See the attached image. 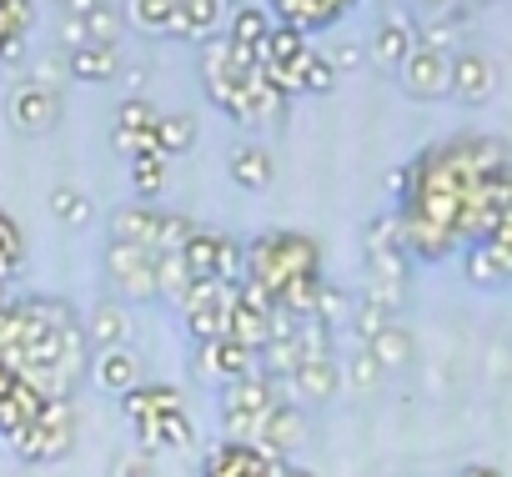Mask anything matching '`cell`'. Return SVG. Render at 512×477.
<instances>
[{
    "label": "cell",
    "instance_id": "obj_1",
    "mask_svg": "<svg viewBox=\"0 0 512 477\" xmlns=\"http://www.w3.org/2000/svg\"><path fill=\"white\" fill-rule=\"evenodd\" d=\"M246 277L282 297L302 277H322V242L292 226H267L246 242Z\"/></svg>",
    "mask_w": 512,
    "mask_h": 477
},
{
    "label": "cell",
    "instance_id": "obj_2",
    "mask_svg": "<svg viewBox=\"0 0 512 477\" xmlns=\"http://www.w3.org/2000/svg\"><path fill=\"white\" fill-rule=\"evenodd\" d=\"M277 382H267L262 372H251V377H236L221 387L216 397V417H221V432L236 437V442H256V432H262L267 412L277 407Z\"/></svg>",
    "mask_w": 512,
    "mask_h": 477
},
{
    "label": "cell",
    "instance_id": "obj_3",
    "mask_svg": "<svg viewBox=\"0 0 512 477\" xmlns=\"http://www.w3.org/2000/svg\"><path fill=\"white\" fill-rule=\"evenodd\" d=\"M71 442H76V407H71V397H51L46 412L11 437L16 457H26V462H56V457L71 452Z\"/></svg>",
    "mask_w": 512,
    "mask_h": 477
},
{
    "label": "cell",
    "instance_id": "obj_4",
    "mask_svg": "<svg viewBox=\"0 0 512 477\" xmlns=\"http://www.w3.org/2000/svg\"><path fill=\"white\" fill-rule=\"evenodd\" d=\"M191 372H196V377H206V382H221V387H226V382H236V377H251V372H256V352L226 332V337L196 342V352H191Z\"/></svg>",
    "mask_w": 512,
    "mask_h": 477
},
{
    "label": "cell",
    "instance_id": "obj_5",
    "mask_svg": "<svg viewBox=\"0 0 512 477\" xmlns=\"http://www.w3.org/2000/svg\"><path fill=\"white\" fill-rule=\"evenodd\" d=\"M106 272L121 287V297H136V302L156 297V252L126 247V242H106Z\"/></svg>",
    "mask_w": 512,
    "mask_h": 477
},
{
    "label": "cell",
    "instance_id": "obj_6",
    "mask_svg": "<svg viewBox=\"0 0 512 477\" xmlns=\"http://www.w3.org/2000/svg\"><path fill=\"white\" fill-rule=\"evenodd\" d=\"M362 247H367V262H372V272H382V277H407V242H402V216L397 211H382V216H372L367 221V231H362Z\"/></svg>",
    "mask_w": 512,
    "mask_h": 477
},
{
    "label": "cell",
    "instance_id": "obj_7",
    "mask_svg": "<svg viewBox=\"0 0 512 477\" xmlns=\"http://www.w3.org/2000/svg\"><path fill=\"white\" fill-rule=\"evenodd\" d=\"M302 442H307V412H302V402L277 397V407L267 412L262 432H256V447H262L267 457H277V462H287Z\"/></svg>",
    "mask_w": 512,
    "mask_h": 477
},
{
    "label": "cell",
    "instance_id": "obj_8",
    "mask_svg": "<svg viewBox=\"0 0 512 477\" xmlns=\"http://www.w3.org/2000/svg\"><path fill=\"white\" fill-rule=\"evenodd\" d=\"M277 457H267L256 442H236V437H221L206 462H201V477H272Z\"/></svg>",
    "mask_w": 512,
    "mask_h": 477
},
{
    "label": "cell",
    "instance_id": "obj_9",
    "mask_svg": "<svg viewBox=\"0 0 512 477\" xmlns=\"http://www.w3.org/2000/svg\"><path fill=\"white\" fill-rule=\"evenodd\" d=\"M11 121H16V131H26V136L51 131V126L61 121V91H56V86H41V81H21V86L11 91Z\"/></svg>",
    "mask_w": 512,
    "mask_h": 477
},
{
    "label": "cell",
    "instance_id": "obj_10",
    "mask_svg": "<svg viewBox=\"0 0 512 477\" xmlns=\"http://www.w3.org/2000/svg\"><path fill=\"white\" fill-rule=\"evenodd\" d=\"M402 86L412 96H447L452 91V56L427 46V41H417V51L402 61Z\"/></svg>",
    "mask_w": 512,
    "mask_h": 477
},
{
    "label": "cell",
    "instance_id": "obj_11",
    "mask_svg": "<svg viewBox=\"0 0 512 477\" xmlns=\"http://www.w3.org/2000/svg\"><path fill=\"white\" fill-rule=\"evenodd\" d=\"M412 51H417V26H412V16H407V11L382 16L377 31H372V61L387 66V71H402V61H407Z\"/></svg>",
    "mask_w": 512,
    "mask_h": 477
},
{
    "label": "cell",
    "instance_id": "obj_12",
    "mask_svg": "<svg viewBox=\"0 0 512 477\" xmlns=\"http://www.w3.org/2000/svg\"><path fill=\"white\" fill-rule=\"evenodd\" d=\"M462 267H467V282L502 287V282H512V247H502L497 236H487V242H467Z\"/></svg>",
    "mask_w": 512,
    "mask_h": 477
},
{
    "label": "cell",
    "instance_id": "obj_13",
    "mask_svg": "<svg viewBox=\"0 0 512 477\" xmlns=\"http://www.w3.org/2000/svg\"><path fill=\"white\" fill-rule=\"evenodd\" d=\"M287 387H292L302 402H327V397L342 387V367H337V357H302ZM297 397H292V402H297Z\"/></svg>",
    "mask_w": 512,
    "mask_h": 477
},
{
    "label": "cell",
    "instance_id": "obj_14",
    "mask_svg": "<svg viewBox=\"0 0 512 477\" xmlns=\"http://www.w3.org/2000/svg\"><path fill=\"white\" fill-rule=\"evenodd\" d=\"M156 231H161V211L151 201H136V206H121L111 216V242H126V247H146L156 252Z\"/></svg>",
    "mask_w": 512,
    "mask_h": 477
},
{
    "label": "cell",
    "instance_id": "obj_15",
    "mask_svg": "<svg viewBox=\"0 0 512 477\" xmlns=\"http://www.w3.org/2000/svg\"><path fill=\"white\" fill-rule=\"evenodd\" d=\"M492 86H497V71H492V61H487L482 51H457V56H452V96H462V101H487Z\"/></svg>",
    "mask_w": 512,
    "mask_h": 477
},
{
    "label": "cell",
    "instance_id": "obj_16",
    "mask_svg": "<svg viewBox=\"0 0 512 477\" xmlns=\"http://www.w3.org/2000/svg\"><path fill=\"white\" fill-rule=\"evenodd\" d=\"M136 427V447L156 452V447H191V412L186 407H171L151 422H131Z\"/></svg>",
    "mask_w": 512,
    "mask_h": 477
},
{
    "label": "cell",
    "instance_id": "obj_17",
    "mask_svg": "<svg viewBox=\"0 0 512 477\" xmlns=\"http://www.w3.org/2000/svg\"><path fill=\"white\" fill-rule=\"evenodd\" d=\"M31 16H36L31 0H0V66H16L26 56Z\"/></svg>",
    "mask_w": 512,
    "mask_h": 477
},
{
    "label": "cell",
    "instance_id": "obj_18",
    "mask_svg": "<svg viewBox=\"0 0 512 477\" xmlns=\"http://www.w3.org/2000/svg\"><path fill=\"white\" fill-rule=\"evenodd\" d=\"M121 407H126L131 422H151V417H161V412H171V407H186V397H181V387H171V382H141V387H131V392L121 397Z\"/></svg>",
    "mask_w": 512,
    "mask_h": 477
},
{
    "label": "cell",
    "instance_id": "obj_19",
    "mask_svg": "<svg viewBox=\"0 0 512 477\" xmlns=\"http://www.w3.org/2000/svg\"><path fill=\"white\" fill-rule=\"evenodd\" d=\"M277 6V16H282V26H297L302 36L307 31H317V26H332L352 0H272Z\"/></svg>",
    "mask_w": 512,
    "mask_h": 477
},
{
    "label": "cell",
    "instance_id": "obj_20",
    "mask_svg": "<svg viewBox=\"0 0 512 477\" xmlns=\"http://www.w3.org/2000/svg\"><path fill=\"white\" fill-rule=\"evenodd\" d=\"M66 71L76 81H111V76H121V46L86 41L81 51H66Z\"/></svg>",
    "mask_w": 512,
    "mask_h": 477
},
{
    "label": "cell",
    "instance_id": "obj_21",
    "mask_svg": "<svg viewBox=\"0 0 512 477\" xmlns=\"http://www.w3.org/2000/svg\"><path fill=\"white\" fill-rule=\"evenodd\" d=\"M96 382H101L106 392L126 397L131 387H141V357H136L131 347H106V352L96 357Z\"/></svg>",
    "mask_w": 512,
    "mask_h": 477
},
{
    "label": "cell",
    "instance_id": "obj_22",
    "mask_svg": "<svg viewBox=\"0 0 512 477\" xmlns=\"http://www.w3.org/2000/svg\"><path fill=\"white\" fill-rule=\"evenodd\" d=\"M226 171H231V181H236V186L262 191V186L272 181V151H267V146H256V141H241V146H231Z\"/></svg>",
    "mask_w": 512,
    "mask_h": 477
},
{
    "label": "cell",
    "instance_id": "obj_23",
    "mask_svg": "<svg viewBox=\"0 0 512 477\" xmlns=\"http://www.w3.org/2000/svg\"><path fill=\"white\" fill-rule=\"evenodd\" d=\"M86 337H91L101 352H106V347H131V312H126V302H96Z\"/></svg>",
    "mask_w": 512,
    "mask_h": 477
},
{
    "label": "cell",
    "instance_id": "obj_24",
    "mask_svg": "<svg viewBox=\"0 0 512 477\" xmlns=\"http://www.w3.org/2000/svg\"><path fill=\"white\" fill-rule=\"evenodd\" d=\"M126 16L151 36H186L181 26V0H126Z\"/></svg>",
    "mask_w": 512,
    "mask_h": 477
},
{
    "label": "cell",
    "instance_id": "obj_25",
    "mask_svg": "<svg viewBox=\"0 0 512 477\" xmlns=\"http://www.w3.org/2000/svg\"><path fill=\"white\" fill-rule=\"evenodd\" d=\"M267 31H272V16H267L262 6H231V16H226V31H221V36H226L231 46H246V51L262 56Z\"/></svg>",
    "mask_w": 512,
    "mask_h": 477
},
{
    "label": "cell",
    "instance_id": "obj_26",
    "mask_svg": "<svg viewBox=\"0 0 512 477\" xmlns=\"http://www.w3.org/2000/svg\"><path fill=\"white\" fill-rule=\"evenodd\" d=\"M226 16H231V0H181L186 41H211V36H221Z\"/></svg>",
    "mask_w": 512,
    "mask_h": 477
},
{
    "label": "cell",
    "instance_id": "obj_27",
    "mask_svg": "<svg viewBox=\"0 0 512 477\" xmlns=\"http://www.w3.org/2000/svg\"><path fill=\"white\" fill-rule=\"evenodd\" d=\"M181 257H186V272H191L196 282H211V277H216V262H221V231L196 226L191 242L181 247Z\"/></svg>",
    "mask_w": 512,
    "mask_h": 477
},
{
    "label": "cell",
    "instance_id": "obj_28",
    "mask_svg": "<svg viewBox=\"0 0 512 477\" xmlns=\"http://www.w3.org/2000/svg\"><path fill=\"white\" fill-rule=\"evenodd\" d=\"M307 51H312V41H307L297 26L272 21V31H267V41H262V66H292V61H302Z\"/></svg>",
    "mask_w": 512,
    "mask_h": 477
},
{
    "label": "cell",
    "instance_id": "obj_29",
    "mask_svg": "<svg viewBox=\"0 0 512 477\" xmlns=\"http://www.w3.org/2000/svg\"><path fill=\"white\" fill-rule=\"evenodd\" d=\"M151 136H156L161 156H181V151H191V141H196V121H191L186 111H161L156 126H151Z\"/></svg>",
    "mask_w": 512,
    "mask_h": 477
},
{
    "label": "cell",
    "instance_id": "obj_30",
    "mask_svg": "<svg viewBox=\"0 0 512 477\" xmlns=\"http://www.w3.org/2000/svg\"><path fill=\"white\" fill-rule=\"evenodd\" d=\"M292 71H297V86H302V96L332 91V86H337V76H342V71L332 66V56H327V51H317V46H312L302 61H292Z\"/></svg>",
    "mask_w": 512,
    "mask_h": 477
},
{
    "label": "cell",
    "instance_id": "obj_31",
    "mask_svg": "<svg viewBox=\"0 0 512 477\" xmlns=\"http://www.w3.org/2000/svg\"><path fill=\"white\" fill-rule=\"evenodd\" d=\"M367 352L382 362V372H392V367H402V362L412 357V332H407V327H397V322H387V327L367 342Z\"/></svg>",
    "mask_w": 512,
    "mask_h": 477
},
{
    "label": "cell",
    "instance_id": "obj_32",
    "mask_svg": "<svg viewBox=\"0 0 512 477\" xmlns=\"http://www.w3.org/2000/svg\"><path fill=\"white\" fill-rule=\"evenodd\" d=\"M21 262H26V236L11 211H0V282H11L21 272Z\"/></svg>",
    "mask_w": 512,
    "mask_h": 477
},
{
    "label": "cell",
    "instance_id": "obj_33",
    "mask_svg": "<svg viewBox=\"0 0 512 477\" xmlns=\"http://www.w3.org/2000/svg\"><path fill=\"white\" fill-rule=\"evenodd\" d=\"M126 171H131V186H136L141 196H151V191H161V181H166V156H161V151H136V156H126Z\"/></svg>",
    "mask_w": 512,
    "mask_h": 477
},
{
    "label": "cell",
    "instance_id": "obj_34",
    "mask_svg": "<svg viewBox=\"0 0 512 477\" xmlns=\"http://www.w3.org/2000/svg\"><path fill=\"white\" fill-rule=\"evenodd\" d=\"M51 211H56V221H66V226H86L91 221V196L81 191V186H56L51 191Z\"/></svg>",
    "mask_w": 512,
    "mask_h": 477
},
{
    "label": "cell",
    "instance_id": "obj_35",
    "mask_svg": "<svg viewBox=\"0 0 512 477\" xmlns=\"http://www.w3.org/2000/svg\"><path fill=\"white\" fill-rule=\"evenodd\" d=\"M191 231H196V221H191V216H181V211H161V231H156V257H161V252H181V247L191 242Z\"/></svg>",
    "mask_w": 512,
    "mask_h": 477
},
{
    "label": "cell",
    "instance_id": "obj_36",
    "mask_svg": "<svg viewBox=\"0 0 512 477\" xmlns=\"http://www.w3.org/2000/svg\"><path fill=\"white\" fill-rule=\"evenodd\" d=\"M297 347H302V357H332V322L327 317H302Z\"/></svg>",
    "mask_w": 512,
    "mask_h": 477
},
{
    "label": "cell",
    "instance_id": "obj_37",
    "mask_svg": "<svg viewBox=\"0 0 512 477\" xmlns=\"http://www.w3.org/2000/svg\"><path fill=\"white\" fill-rule=\"evenodd\" d=\"M342 377H347L352 387H362V392H367V387H377V382H382V362H377V357H372L367 347H357V352L347 357Z\"/></svg>",
    "mask_w": 512,
    "mask_h": 477
},
{
    "label": "cell",
    "instance_id": "obj_38",
    "mask_svg": "<svg viewBox=\"0 0 512 477\" xmlns=\"http://www.w3.org/2000/svg\"><path fill=\"white\" fill-rule=\"evenodd\" d=\"M116 26H121V21H116V11H111V6H101V11H96V16L86 21L91 41H101V46H116V36H121Z\"/></svg>",
    "mask_w": 512,
    "mask_h": 477
},
{
    "label": "cell",
    "instance_id": "obj_39",
    "mask_svg": "<svg viewBox=\"0 0 512 477\" xmlns=\"http://www.w3.org/2000/svg\"><path fill=\"white\" fill-rule=\"evenodd\" d=\"M151 452L146 447H131L126 457H116V477H151Z\"/></svg>",
    "mask_w": 512,
    "mask_h": 477
},
{
    "label": "cell",
    "instance_id": "obj_40",
    "mask_svg": "<svg viewBox=\"0 0 512 477\" xmlns=\"http://www.w3.org/2000/svg\"><path fill=\"white\" fill-rule=\"evenodd\" d=\"M21 427H26V412L16 407V397H0V437L11 442V437H16Z\"/></svg>",
    "mask_w": 512,
    "mask_h": 477
},
{
    "label": "cell",
    "instance_id": "obj_41",
    "mask_svg": "<svg viewBox=\"0 0 512 477\" xmlns=\"http://www.w3.org/2000/svg\"><path fill=\"white\" fill-rule=\"evenodd\" d=\"M86 41H91L86 21H61V46H66V51H81Z\"/></svg>",
    "mask_w": 512,
    "mask_h": 477
},
{
    "label": "cell",
    "instance_id": "obj_42",
    "mask_svg": "<svg viewBox=\"0 0 512 477\" xmlns=\"http://www.w3.org/2000/svg\"><path fill=\"white\" fill-rule=\"evenodd\" d=\"M101 6H106V0H61L66 21H91V16H96Z\"/></svg>",
    "mask_w": 512,
    "mask_h": 477
},
{
    "label": "cell",
    "instance_id": "obj_43",
    "mask_svg": "<svg viewBox=\"0 0 512 477\" xmlns=\"http://www.w3.org/2000/svg\"><path fill=\"white\" fill-rule=\"evenodd\" d=\"M332 66H337V71H352V66H362V46H352V41H342V46L332 51Z\"/></svg>",
    "mask_w": 512,
    "mask_h": 477
},
{
    "label": "cell",
    "instance_id": "obj_44",
    "mask_svg": "<svg viewBox=\"0 0 512 477\" xmlns=\"http://www.w3.org/2000/svg\"><path fill=\"white\" fill-rule=\"evenodd\" d=\"M16 387H21V372H16L11 362H0V397H11Z\"/></svg>",
    "mask_w": 512,
    "mask_h": 477
},
{
    "label": "cell",
    "instance_id": "obj_45",
    "mask_svg": "<svg viewBox=\"0 0 512 477\" xmlns=\"http://www.w3.org/2000/svg\"><path fill=\"white\" fill-rule=\"evenodd\" d=\"M457 477H507V472H502V467H492V462H467Z\"/></svg>",
    "mask_w": 512,
    "mask_h": 477
},
{
    "label": "cell",
    "instance_id": "obj_46",
    "mask_svg": "<svg viewBox=\"0 0 512 477\" xmlns=\"http://www.w3.org/2000/svg\"><path fill=\"white\" fill-rule=\"evenodd\" d=\"M272 477H317L312 467H302V462H277L272 467Z\"/></svg>",
    "mask_w": 512,
    "mask_h": 477
},
{
    "label": "cell",
    "instance_id": "obj_47",
    "mask_svg": "<svg viewBox=\"0 0 512 477\" xmlns=\"http://www.w3.org/2000/svg\"><path fill=\"white\" fill-rule=\"evenodd\" d=\"M492 236H497L502 247H512V206L502 211V221H497V231H492Z\"/></svg>",
    "mask_w": 512,
    "mask_h": 477
},
{
    "label": "cell",
    "instance_id": "obj_48",
    "mask_svg": "<svg viewBox=\"0 0 512 477\" xmlns=\"http://www.w3.org/2000/svg\"><path fill=\"white\" fill-rule=\"evenodd\" d=\"M121 76H126L131 96H141V86H146V66H131V71H121Z\"/></svg>",
    "mask_w": 512,
    "mask_h": 477
},
{
    "label": "cell",
    "instance_id": "obj_49",
    "mask_svg": "<svg viewBox=\"0 0 512 477\" xmlns=\"http://www.w3.org/2000/svg\"><path fill=\"white\" fill-rule=\"evenodd\" d=\"M6 307H11V287H6V282H0V312H6Z\"/></svg>",
    "mask_w": 512,
    "mask_h": 477
}]
</instances>
